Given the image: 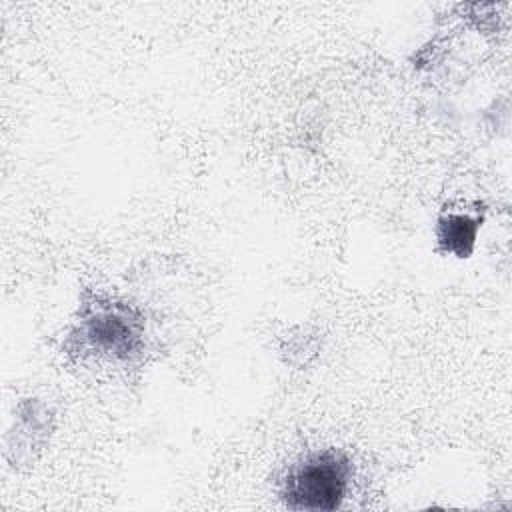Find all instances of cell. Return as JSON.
<instances>
[{"mask_svg":"<svg viewBox=\"0 0 512 512\" xmlns=\"http://www.w3.org/2000/svg\"><path fill=\"white\" fill-rule=\"evenodd\" d=\"M92 352L130 360L142 348L144 320L136 308L112 298L94 296L80 308L76 332Z\"/></svg>","mask_w":512,"mask_h":512,"instance_id":"7a4b0ae2","label":"cell"},{"mask_svg":"<svg viewBox=\"0 0 512 512\" xmlns=\"http://www.w3.org/2000/svg\"><path fill=\"white\" fill-rule=\"evenodd\" d=\"M350 476L352 464L344 452L314 450L288 468L280 496L292 510H336L342 506Z\"/></svg>","mask_w":512,"mask_h":512,"instance_id":"6da1fadb","label":"cell"},{"mask_svg":"<svg viewBox=\"0 0 512 512\" xmlns=\"http://www.w3.org/2000/svg\"><path fill=\"white\" fill-rule=\"evenodd\" d=\"M482 224V216H472L464 212H444L438 218L436 224V240L438 246L454 254L458 258L470 256L474 244H476V232Z\"/></svg>","mask_w":512,"mask_h":512,"instance_id":"3957f363","label":"cell"}]
</instances>
